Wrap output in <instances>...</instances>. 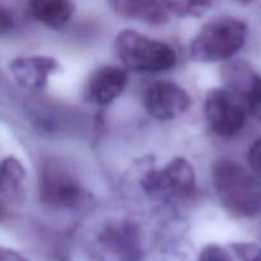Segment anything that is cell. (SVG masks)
<instances>
[{
  "label": "cell",
  "instance_id": "obj_1",
  "mask_svg": "<svg viewBox=\"0 0 261 261\" xmlns=\"http://www.w3.org/2000/svg\"><path fill=\"white\" fill-rule=\"evenodd\" d=\"M212 178L222 205L231 214L252 218L261 212V184L254 173L231 160L213 165Z\"/></svg>",
  "mask_w": 261,
  "mask_h": 261
},
{
  "label": "cell",
  "instance_id": "obj_2",
  "mask_svg": "<svg viewBox=\"0 0 261 261\" xmlns=\"http://www.w3.org/2000/svg\"><path fill=\"white\" fill-rule=\"evenodd\" d=\"M247 38V25L233 17H219L201 27L190 45V56L200 63H217L236 55Z\"/></svg>",
  "mask_w": 261,
  "mask_h": 261
},
{
  "label": "cell",
  "instance_id": "obj_3",
  "mask_svg": "<svg viewBox=\"0 0 261 261\" xmlns=\"http://www.w3.org/2000/svg\"><path fill=\"white\" fill-rule=\"evenodd\" d=\"M115 53L127 69L139 73H161L176 65L175 50L162 41L154 40L133 30L117 35Z\"/></svg>",
  "mask_w": 261,
  "mask_h": 261
},
{
  "label": "cell",
  "instance_id": "obj_4",
  "mask_svg": "<svg viewBox=\"0 0 261 261\" xmlns=\"http://www.w3.org/2000/svg\"><path fill=\"white\" fill-rule=\"evenodd\" d=\"M142 188L152 198L186 200L195 193V172L189 161L178 157L160 170H150L145 173L142 178Z\"/></svg>",
  "mask_w": 261,
  "mask_h": 261
},
{
  "label": "cell",
  "instance_id": "obj_5",
  "mask_svg": "<svg viewBox=\"0 0 261 261\" xmlns=\"http://www.w3.org/2000/svg\"><path fill=\"white\" fill-rule=\"evenodd\" d=\"M246 106L231 88H214L206 94L204 115L209 127L219 137H233L246 122Z\"/></svg>",
  "mask_w": 261,
  "mask_h": 261
},
{
  "label": "cell",
  "instance_id": "obj_6",
  "mask_svg": "<svg viewBox=\"0 0 261 261\" xmlns=\"http://www.w3.org/2000/svg\"><path fill=\"white\" fill-rule=\"evenodd\" d=\"M41 203L53 209H69L81 201L82 188L75 176L63 163L47 161L38 175Z\"/></svg>",
  "mask_w": 261,
  "mask_h": 261
},
{
  "label": "cell",
  "instance_id": "obj_7",
  "mask_svg": "<svg viewBox=\"0 0 261 261\" xmlns=\"http://www.w3.org/2000/svg\"><path fill=\"white\" fill-rule=\"evenodd\" d=\"M97 244L109 261H139L142 257L139 231L126 222L105 227Z\"/></svg>",
  "mask_w": 261,
  "mask_h": 261
},
{
  "label": "cell",
  "instance_id": "obj_8",
  "mask_svg": "<svg viewBox=\"0 0 261 261\" xmlns=\"http://www.w3.org/2000/svg\"><path fill=\"white\" fill-rule=\"evenodd\" d=\"M191 105L188 92L172 82H158L150 86L144 96V106L150 116L170 121L185 114Z\"/></svg>",
  "mask_w": 261,
  "mask_h": 261
},
{
  "label": "cell",
  "instance_id": "obj_9",
  "mask_svg": "<svg viewBox=\"0 0 261 261\" xmlns=\"http://www.w3.org/2000/svg\"><path fill=\"white\" fill-rule=\"evenodd\" d=\"M127 74L119 66L106 65L93 71L84 89L86 101L94 105H109L124 92Z\"/></svg>",
  "mask_w": 261,
  "mask_h": 261
},
{
  "label": "cell",
  "instance_id": "obj_10",
  "mask_svg": "<svg viewBox=\"0 0 261 261\" xmlns=\"http://www.w3.org/2000/svg\"><path fill=\"white\" fill-rule=\"evenodd\" d=\"M60 69L58 60L51 56H20L10 64V71L18 84L27 89H42L48 76Z\"/></svg>",
  "mask_w": 261,
  "mask_h": 261
},
{
  "label": "cell",
  "instance_id": "obj_11",
  "mask_svg": "<svg viewBox=\"0 0 261 261\" xmlns=\"http://www.w3.org/2000/svg\"><path fill=\"white\" fill-rule=\"evenodd\" d=\"M229 87L244 101L247 112L261 121V76L246 64L232 65L228 74Z\"/></svg>",
  "mask_w": 261,
  "mask_h": 261
},
{
  "label": "cell",
  "instance_id": "obj_12",
  "mask_svg": "<svg viewBox=\"0 0 261 261\" xmlns=\"http://www.w3.org/2000/svg\"><path fill=\"white\" fill-rule=\"evenodd\" d=\"M0 198L3 206H19L25 199L27 173L19 160L7 157L2 162Z\"/></svg>",
  "mask_w": 261,
  "mask_h": 261
},
{
  "label": "cell",
  "instance_id": "obj_13",
  "mask_svg": "<svg viewBox=\"0 0 261 261\" xmlns=\"http://www.w3.org/2000/svg\"><path fill=\"white\" fill-rule=\"evenodd\" d=\"M116 14L129 19L161 25L168 22V12L161 0H110Z\"/></svg>",
  "mask_w": 261,
  "mask_h": 261
},
{
  "label": "cell",
  "instance_id": "obj_14",
  "mask_svg": "<svg viewBox=\"0 0 261 261\" xmlns=\"http://www.w3.org/2000/svg\"><path fill=\"white\" fill-rule=\"evenodd\" d=\"M27 10L35 20L58 30L73 17L74 4L71 0H28Z\"/></svg>",
  "mask_w": 261,
  "mask_h": 261
},
{
  "label": "cell",
  "instance_id": "obj_15",
  "mask_svg": "<svg viewBox=\"0 0 261 261\" xmlns=\"http://www.w3.org/2000/svg\"><path fill=\"white\" fill-rule=\"evenodd\" d=\"M168 13L178 17H198L212 5L213 0H161Z\"/></svg>",
  "mask_w": 261,
  "mask_h": 261
},
{
  "label": "cell",
  "instance_id": "obj_16",
  "mask_svg": "<svg viewBox=\"0 0 261 261\" xmlns=\"http://www.w3.org/2000/svg\"><path fill=\"white\" fill-rule=\"evenodd\" d=\"M232 249L242 261H261V249L257 245L250 242H237Z\"/></svg>",
  "mask_w": 261,
  "mask_h": 261
},
{
  "label": "cell",
  "instance_id": "obj_17",
  "mask_svg": "<svg viewBox=\"0 0 261 261\" xmlns=\"http://www.w3.org/2000/svg\"><path fill=\"white\" fill-rule=\"evenodd\" d=\"M198 261H233L231 255L219 245H208L201 250Z\"/></svg>",
  "mask_w": 261,
  "mask_h": 261
},
{
  "label": "cell",
  "instance_id": "obj_18",
  "mask_svg": "<svg viewBox=\"0 0 261 261\" xmlns=\"http://www.w3.org/2000/svg\"><path fill=\"white\" fill-rule=\"evenodd\" d=\"M247 161H249L250 168L256 175L261 176V138L255 140L250 147L249 153H247Z\"/></svg>",
  "mask_w": 261,
  "mask_h": 261
},
{
  "label": "cell",
  "instance_id": "obj_19",
  "mask_svg": "<svg viewBox=\"0 0 261 261\" xmlns=\"http://www.w3.org/2000/svg\"><path fill=\"white\" fill-rule=\"evenodd\" d=\"M0 261H27L23 256H20L19 254H17L13 250H8L3 247L2 251H0Z\"/></svg>",
  "mask_w": 261,
  "mask_h": 261
},
{
  "label": "cell",
  "instance_id": "obj_20",
  "mask_svg": "<svg viewBox=\"0 0 261 261\" xmlns=\"http://www.w3.org/2000/svg\"><path fill=\"white\" fill-rule=\"evenodd\" d=\"M13 28V17L7 9H2V33L4 35L5 32L10 31Z\"/></svg>",
  "mask_w": 261,
  "mask_h": 261
},
{
  "label": "cell",
  "instance_id": "obj_21",
  "mask_svg": "<svg viewBox=\"0 0 261 261\" xmlns=\"http://www.w3.org/2000/svg\"><path fill=\"white\" fill-rule=\"evenodd\" d=\"M239 2H241V3H245V4H246V3H249L250 0H239Z\"/></svg>",
  "mask_w": 261,
  "mask_h": 261
}]
</instances>
